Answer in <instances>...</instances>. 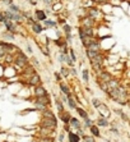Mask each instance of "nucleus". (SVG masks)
<instances>
[{"instance_id":"nucleus-1","label":"nucleus","mask_w":130,"mask_h":142,"mask_svg":"<svg viewBox=\"0 0 130 142\" xmlns=\"http://www.w3.org/2000/svg\"><path fill=\"white\" fill-rule=\"evenodd\" d=\"M107 94H109V96L111 99L117 101L119 104H126V101H128V92H126V90L122 88L121 86L107 91Z\"/></svg>"},{"instance_id":"nucleus-2","label":"nucleus","mask_w":130,"mask_h":142,"mask_svg":"<svg viewBox=\"0 0 130 142\" xmlns=\"http://www.w3.org/2000/svg\"><path fill=\"white\" fill-rule=\"evenodd\" d=\"M103 61H105V58H103L102 53H101V54H98L97 56H94L93 59H91V60H89V63H91L92 69H93L96 73H100L101 71H102Z\"/></svg>"},{"instance_id":"nucleus-3","label":"nucleus","mask_w":130,"mask_h":142,"mask_svg":"<svg viewBox=\"0 0 130 142\" xmlns=\"http://www.w3.org/2000/svg\"><path fill=\"white\" fill-rule=\"evenodd\" d=\"M41 126L43 128L55 129L56 126H58V122H56V119H52V118H43L42 122H41Z\"/></svg>"},{"instance_id":"nucleus-4","label":"nucleus","mask_w":130,"mask_h":142,"mask_svg":"<svg viewBox=\"0 0 130 142\" xmlns=\"http://www.w3.org/2000/svg\"><path fill=\"white\" fill-rule=\"evenodd\" d=\"M94 24H96V19H93L92 17H84L80 22V27H86V28H94Z\"/></svg>"},{"instance_id":"nucleus-5","label":"nucleus","mask_w":130,"mask_h":142,"mask_svg":"<svg viewBox=\"0 0 130 142\" xmlns=\"http://www.w3.org/2000/svg\"><path fill=\"white\" fill-rule=\"evenodd\" d=\"M97 79H98V83H102V82H109L110 79H112V77L109 72L101 71L100 73H97Z\"/></svg>"},{"instance_id":"nucleus-6","label":"nucleus","mask_w":130,"mask_h":142,"mask_svg":"<svg viewBox=\"0 0 130 142\" xmlns=\"http://www.w3.org/2000/svg\"><path fill=\"white\" fill-rule=\"evenodd\" d=\"M15 61H17V64H19L20 67H24V65H27L28 59L23 53H18L17 54V58H15Z\"/></svg>"},{"instance_id":"nucleus-7","label":"nucleus","mask_w":130,"mask_h":142,"mask_svg":"<svg viewBox=\"0 0 130 142\" xmlns=\"http://www.w3.org/2000/svg\"><path fill=\"white\" fill-rule=\"evenodd\" d=\"M59 87H60L61 92H63L64 95H66V96H71V91H70V87L68 86V84H66L65 82L60 81V82H59Z\"/></svg>"},{"instance_id":"nucleus-8","label":"nucleus","mask_w":130,"mask_h":142,"mask_svg":"<svg viewBox=\"0 0 130 142\" xmlns=\"http://www.w3.org/2000/svg\"><path fill=\"white\" fill-rule=\"evenodd\" d=\"M35 15H36V19L37 21H46L47 19V14L45 10H41V9H37L36 12H35Z\"/></svg>"},{"instance_id":"nucleus-9","label":"nucleus","mask_w":130,"mask_h":142,"mask_svg":"<svg viewBox=\"0 0 130 142\" xmlns=\"http://www.w3.org/2000/svg\"><path fill=\"white\" fill-rule=\"evenodd\" d=\"M100 14H101V12H100L97 8H88V9H87V15L92 17L93 19H96Z\"/></svg>"},{"instance_id":"nucleus-10","label":"nucleus","mask_w":130,"mask_h":142,"mask_svg":"<svg viewBox=\"0 0 130 142\" xmlns=\"http://www.w3.org/2000/svg\"><path fill=\"white\" fill-rule=\"evenodd\" d=\"M36 104H41V105H45V106H47L50 104V100H49V96H40V97H37V101H36Z\"/></svg>"},{"instance_id":"nucleus-11","label":"nucleus","mask_w":130,"mask_h":142,"mask_svg":"<svg viewBox=\"0 0 130 142\" xmlns=\"http://www.w3.org/2000/svg\"><path fill=\"white\" fill-rule=\"evenodd\" d=\"M43 30H45V28H43L41 24H40L38 22H35V23L32 24V31L35 32V33H41Z\"/></svg>"},{"instance_id":"nucleus-12","label":"nucleus","mask_w":130,"mask_h":142,"mask_svg":"<svg viewBox=\"0 0 130 142\" xmlns=\"http://www.w3.org/2000/svg\"><path fill=\"white\" fill-rule=\"evenodd\" d=\"M60 118H61V120H63L65 124H69V122H70V113H66V111L60 113Z\"/></svg>"},{"instance_id":"nucleus-13","label":"nucleus","mask_w":130,"mask_h":142,"mask_svg":"<svg viewBox=\"0 0 130 142\" xmlns=\"http://www.w3.org/2000/svg\"><path fill=\"white\" fill-rule=\"evenodd\" d=\"M35 94H36V96H37V97H40V96H46V95H47L46 90H45L43 87H41V86H37V87H36Z\"/></svg>"},{"instance_id":"nucleus-14","label":"nucleus","mask_w":130,"mask_h":142,"mask_svg":"<svg viewBox=\"0 0 130 142\" xmlns=\"http://www.w3.org/2000/svg\"><path fill=\"white\" fill-rule=\"evenodd\" d=\"M69 124H70V127H74V128H77V129H79V128L82 127L80 122H79L77 118H70V122H69Z\"/></svg>"},{"instance_id":"nucleus-15","label":"nucleus","mask_w":130,"mask_h":142,"mask_svg":"<svg viewBox=\"0 0 130 142\" xmlns=\"http://www.w3.org/2000/svg\"><path fill=\"white\" fill-rule=\"evenodd\" d=\"M68 140H69V142H79L80 138H79V134L69 132V134H68Z\"/></svg>"},{"instance_id":"nucleus-16","label":"nucleus","mask_w":130,"mask_h":142,"mask_svg":"<svg viewBox=\"0 0 130 142\" xmlns=\"http://www.w3.org/2000/svg\"><path fill=\"white\" fill-rule=\"evenodd\" d=\"M38 82H41V78H40V76L37 74V73L32 74L31 78H30V83L31 84H38Z\"/></svg>"},{"instance_id":"nucleus-17","label":"nucleus","mask_w":130,"mask_h":142,"mask_svg":"<svg viewBox=\"0 0 130 142\" xmlns=\"http://www.w3.org/2000/svg\"><path fill=\"white\" fill-rule=\"evenodd\" d=\"M89 129H91V133H92V136H94V137H100L101 136V133H100V129H98V126H91L89 127Z\"/></svg>"},{"instance_id":"nucleus-18","label":"nucleus","mask_w":130,"mask_h":142,"mask_svg":"<svg viewBox=\"0 0 130 142\" xmlns=\"http://www.w3.org/2000/svg\"><path fill=\"white\" fill-rule=\"evenodd\" d=\"M97 124H98V127H109V122H107V119L105 117H100L97 120Z\"/></svg>"},{"instance_id":"nucleus-19","label":"nucleus","mask_w":130,"mask_h":142,"mask_svg":"<svg viewBox=\"0 0 130 142\" xmlns=\"http://www.w3.org/2000/svg\"><path fill=\"white\" fill-rule=\"evenodd\" d=\"M60 74L63 76V77H65V78H68V77L70 76V68L61 67V68H60Z\"/></svg>"},{"instance_id":"nucleus-20","label":"nucleus","mask_w":130,"mask_h":142,"mask_svg":"<svg viewBox=\"0 0 130 142\" xmlns=\"http://www.w3.org/2000/svg\"><path fill=\"white\" fill-rule=\"evenodd\" d=\"M43 23L46 24L45 30H47V28H50V27H56V26H58V22L51 21V19H46V21H43Z\"/></svg>"},{"instance_id":"nucleus-21","label":"nucleus","mask_w":130,"mask_h":142,"mask_svg":"<svg viewBox=\"0 0 130 142\" xmlns=\"http://www.w3.org/2000/svg\"><path fill=\"white\" fill-rule=\"evenodd\" d=\"M55 44L58 45V46H60V47H64V46H66V45H68V41H66V38L60 37V38H58L55 41Z\"/></svg>"},{"instance_id":"nucleus-22","label":"nucleus","mask_w":130,"mask_h":142,"mask_svg":"<svg viewBox=\"0 0 130 142\" xmlns=\"http://www.w3.org/2000/svg\"><path fill=\"white\" fill-rule=\"evenodd\" d=\"M68 105H69L70 109H77V104H75V100L71 97V96H68Z\"/></svg>"},{"instance_id":"nucleus-23","label":"nucleus","mask_w":130,"mask_h":142,"mask_svg":"<svg viewBox=\"0 0 130 142\" xmlns=\"http://www.w3.org/2000/svg\"><path fill=\"white\" fill-rule=\"evenodd\" d=\"M75 110L78 111V114H79V117H80V118H83V119H87V118H88L87 111L84 110V109H82V107H77Z\"/></svg>"},{"instance_id":"nucleus-24","label":"nucleus","mask_w":130,"mask_h":142,"mask_svg":"<svg viewBox=\"0 0 130 142\" xmlns=\"http://www.w3.org/2000/svg\"><path fill=\"white\" fill-rule=\"evenodd\" d=\"M82 76H83V81L86 82V83H88L89 82V71L88 69H84L82 72Z\"/></svg>"},{"instance_id":"nucleus-25","label":"nucleus","mask_w":130,"mask_h":142,"mask_svg":"<svg viewBox=\"0 0 130 142\" xmlns=\"http://www.w3.org/2000/svg\"><path fill=\"white\" fill-rule=\"evenodd\" d=\"M56 106H58V110H59L60 113L64 111V104H63V100H61V99H58V100H56Z\"/></svg>"},{"instance_id":"nucleus-26","label":"nucleus","mask_w":130,"mask_h":142,"mask_svg":"<svg viewBox=\"0 0 130 142\" xmlns=\"http://www.w3.org/2000/svg\"><path fill=\"white\" fill-rule=\"evenodd\" d=\"M9 9L12 10L13 13H20V10H19V8L17 7V5H14V4H10L9 5Z\"/></svg>"},{"instance_id":"nucleus-27","label":"nucleus","mask_w":130,"mask_h":142,"mask_svg":"<svg viewBox=\"0 0 130 142\" xmlns=\"http://www.w3.org/2000/svg\"><path fill=\"white\" fill-rule=\"evenodd\" d=\"M43 117H45V118H52V119H56L55 115L52 114L51 111H49V110H45V111H43Z\"/></svg>"},{"instance_id":"nucleus-28","label":"nucleus","mask_w":130,"mask_h":142,"mask_svg":"<svg viewBox=\"0 0 130 142\" xmlns=\"http://www.w3.org/2000/svg\"><path fill=\"white\" fill-rule=\"evenodd\" d=\"M83 141L84 142H96V140L92 137V136H86V134L83 136Z\"/></svg>"},{"instance_id":"nucleus-29","label":"nucleus","mask_w":130,"mask_h":142,"mask_svg":"<svg viewBox=\"0 0 130 142\" xmlns=\"http://www.w3.org/2000/svg\"><path fill=\"white\" fill-rule=\"evenodd\" d=\"M69 56L71 58V60L75 63V61H77V56H75V54H74V50H73V49H69Z\"/></svg>"},{"instance_id":"nucleus-30","label":"nucleus","mask_w":130,"mask_h":142,"mask_svg":"<svg viewBox=\"0 0 130 142\" xmlns=\"http://www.w3.org/2000/svg\"><path fill=\"white\" fill-rule=\"evenodd\" d=\"M63 30H64L65 33H70V32H71V26H69V24L65 23V24L63 26Z\"/></svg>"},{"instance_id":"nucleus-31","label":"nucleus","mask_w":130,"mask_h":142,"mask_svg":"<svg viewBox=\"0 0 130 142\" xmlns=\"http://www.w3.org/2000/svg\"><path fill=\"white\" fill-rule=\"evenodd\" d=\"M101 104H102V103H101L98 99H93V100H92V105H93L94 107H98Z\"/></svg>"},{"instance_id":"nucleus-32","label":"nucleus","mask_w":130,"mask_h":142,"mask_svg":"<svg viewBox=\"0 0 130 142\" xmlns=\"http://www.w3.org/2000/svg\"><path fill=\"white\" fill-rule=\"evenodd\" d=\"M84 120H86V122H84V124H86V127H91V126H93V122H92V119H89V118H87V119H84Z\"/></svg>"},{"instance_id":"nucleus-33","label":"nucleus","mask_w":130,"mask_h":142,"mask_svg":"<svg viewBox=\"0 0 130 142\" xmlns=\"http://www.w3.org/2000/svg\"><path fill=\"white\" fill-rule=\"evenodd\" d=\"M41 49H42V53H43L45 55H50V53H49V50H47L46 46H41Z\"/></svg>"},{"instance_id":"nucleus-34","label":"nucleus","mask_w":130,"mask_h":142,"mask_svg":"<svg viewBox=\"0 0 130 142\" xmlns=\"http://www.w3.org/2000/svg\"><path fill=\"white\" fill-rule=\"evenodd\" d=\"M55 78H56V81L60 82L61 81V74H59V73H55Z\"/></svg>"},{"instance_id":"nucleus-35","label":"nucleus","mask_w":130,"mask_h":142,"mask_svg":"<svg viewBox=\"0 0 130 142\" xmlns=\"http://www.w3.org/2000/svg\"><path fill=\"white\" fill-rule=\"evenodd\" d=\"M58 23H59V24H63V26H64V24L66 23V21H65V19H63V18H61V19H59V21H58Z\"/></svg>"},{"instance_id":"nucleus-36","label":"nucleus","mask_w":130,"mask_h":142,"mask_svg":"<svg viewBox=\"0 0 130 142\" xmlns=\"http://www.w3.org/2000/svg\"><path fill=\"white\" fill-rule=\"evenodd\" d=\"M78 134H79V136H84V130H83L82 128H79V129H78Z\"/></svg>"},{"instance_id":"nucleus-37","label":"nucleus","mask_w":130,"mask_h":142,"mask_svg":"<svg viewBox=\"0 0 130 142\" xmlns=\"http://www.w3.org/2000/svg\"><path fill=\"white\" fill-rule=\"evenodd\" d=\"M59 141H60V142H63V141H64V134H63V133H60V136H59Z\"/></svg>"},{"instance_id":"nucleus-38","label":"nucleus","mask_w":130,"mask_h":142,"mask_svg":"<svg viewBox=\"0 0 130 142\" xmlns=\"http://www.w3.org/2000/svg\"><path fill=\"white\" fill-rule=\"evenodd\" d=\"M70 72H71V74H73V76H77V71L74 69V68H71V69H70Z\"/></svg>"},{"instance_id":"nucleus-39","label":"nucleus","mask_w":130,"mask_h":142,"mask_svg":"<svg viewBox=\"0 0 130 142\" xmlns=\"http://www.w3.org/2000/svg\"><path fill=\"white\" fill-rule=\"evenodd\" d=\"M111 132H114L115 134H119V130H117L116 128H111Z\"/></svg>"},{"instance_id":"nucleus-40","label":"nucleus","mask_w":130,"mask_h":142,"mask_svg":"<svg viewBox=\"0 0 130 142\" xmlns=\"http://www.w3.org/2000/svg\"><path fill=\"white\" fill-rule=\"evenodd\" d=\"M4 3H5V4H8V5L13 4V1H12V0H4Z\"/></svg>"}]
</instances>
